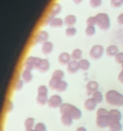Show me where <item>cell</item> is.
<instances>
[{
	"label": "cell",
	"mask_w": 123,
	"mask_h": 131,
	"mask_svg": "<svg viewBox=\"0 0 123 131\" xmlns=\"http://www.w3.org/2000/svg\"><path fill=\"white\" fill-rule=\"evenodd\" d=\"M59 83H60V80L55 79V78H51L49 80V87H50V90H56L59 86Z\"/></svg>",
	"instance_id": "obj_31"
},
{
	"label": "cell",
	"mask_w": 123,
	"mask_h": 131,
	"mask_svg": "<svg viewBox=\"0 0 123 131\" xmlns=\"http://www.w3.org/2000/svg\"><path fill=\"white\" fill-rule=\"evenodd\" d=\"M62 98L59 95V94H54V95H51L50 98H49L48 100V105L49 107H51V108H60V106L62 105Z\"/></svg>",
	"instance_id": "obj_6"
},
{
	"label": "cell",
	"mask_w": 123,
	"mask_h": 131,
	"mask_svg": "<svg viewBox=\"0 0 123 131\" xmlns=\"http://www.w3.org/2000/svg\"><path fill=\"white\" fill-rule=\"evenodd\" d=\"M75 131H87V130H86V128H84V126H79Z\"/></svg>",
	"instance_id": "obj_45"
},
{
	"label": "cell",
	"mask_w": 123,
	"mask_h": 131,
	"mask_svg": "<svg viewBox=\"0 0 123 131\" xmlns=\"http://www.w3.org/2000/svg\"><path fill=\"white\" fill-rule=\"evenodd\" d=\"M65 20V24L67 26H73L75 24V21H77V17H75L74 14H68V16H66V18L63 19Z\"/></svg>",
	"instance_id": "obj_22"
},
{
	"label": "cell",
	"mask_w": 123,
	"mask_h": 131,
	"mask_svg": "<svg viewBox=\"0 0 123 131\" xmlns=\"http://www.w3.org/2000/svg\"><path fill=\"white\" fill-rule=\"evenodd\" d=\"M48 37H49V35L47 31H44V30H40V31L36 34V36H35V45L38 44V43H44V42L48 41Z\"/></svg>",
	"instance_id": "obj_8"
},
{
	"label": "cell",
	"mask_w": 123,
	"mask_h": 131,
	"mask_svg": "<svg viewBox=\"0 0 123 131\" xmlns=\"http://www.w3.org/2000/svg\"><path fill=\"white\" fill-rule=\"evenodd\" d=\"M92 98H93V100H94V101H96L97 104H98V103H102L103 99H104L103 94L100 93V92H98V91H97L96 93H93V94H92Z\"/></svg>",
	"instance_id": "obj_32"
},
{
	"label": "cell",
	"mask_w": 123,
	"mask_h": 131,
	"mask_svg": "<svg viewBox=\"0 0 123 131\" xmlns=\"http://www.w3.org/2000/svg\"><path fill=\"white\" fill-rule=\"evenodd\" d=\"M90 5H91V7H93V8L99 7L102 5V0H90Z\"/></svg>",
	"instance_id": "obj_38"
},
{
	"label": "cell",
	"mask_w": 123,
	"mask_h": 131,
	"mask_svg": "<svg viewBox=\"0 0 123 131\" xmlns=\"http://www.w3.org/2000/svg\"><path fill=\"white\" fill-rule=\"evenodd\" d=\"M86 24L87 25H96V18L94 17H89L86 19Z\"/></svg>",
	"instance_id": "obj_40"
},
{
	"label": "cell",
	"mask_w": 123,
	"mask_h": 131,
	"mask_svg": "<svg viewBox=\"0 0 123 131\" xmlns=\"http://www.w3.org/2000/svg\"><path fill=\"white\" fill-rule=\"evenodd\" d=\"M60 113L68 114V116H71L73 119H80L82 116L80 108H78L77 106L71 105V104H68V103H63L61 106H60Z\"/></svg>",
	"instance_id": "obj_2"
},
{
	"label": "cell",
	"mask_w": 123,
	"mask_h": 131,
	"mask_svg": "<svg viewBox=\"0 0 123 131\" xmlns=\"http://www.w3.org/2000/svg\"><path fill=\"white\" fill-rule=\"evenodd\" d=\"M79 69H80V67H79L78 61H71V62L67 64V72L71 73V74H75Z\"/></svg>",
	"instance_id": "obj_14"
},
{
	"label": "cell",
	"mask_w": 123,
	"mask_h": 131,
	"mask_svg": "<svg viewBox=\"0 0 123 131\" xmlns=\"http://www.w3.org/2000/svg\"><path fill=\"white\" fill-rule=\"evenodd\" d=\"M122 83H123V81H122Z\"/></svg>",
	"instance_id": "obj_49"
},
{
	"label": "cell",
	"mask_w": 123,
	"mask_h": 131,
	"mask_svg": "<svg viewBox=\"0 0 123 131\" xmlns=\"http://www.w3.org/2000/svg\"><path fill=\"white\" fill-rule=\"evenodd\" d=\"M105 51H106V55H109V56H115L118 54V48H117V45H115V44H111V45H109L108 48L105 49Z\"/></svg>",
	"instance_id": "obj_18"
},
{
	"label": "cell",
	"mask_w": 123,
	"mask_h": 131,
	"mask_svg": "<svg viewBox=\"0 0 123 131\" xmlns=\"http://www.w3.org/2000/svg\"><path fill=\"white\" fill-rule=\"evenodd\" d=\"M82 0H73V3L75 4V5H79V4H81Z\"/></svg>",
	"instance_id": "obj_46"
},
{
	"label": "cell",
	"mask_w": 123,
	"mask_h": 131,
	"mask_svg": "<svg viewBox=\"0 0 123 131\" xmlns=\"http://www.w3.org/2000/svg\"><path fill=\"white\" fill-rule=\"evenodd\" d=\"M12 110H13V104L11 103V101H8L7 103V107H6V112H11Z\"/></svg>",
	"instance_id": "obj_42"
},
{
	"label": "cell",
	"mask_w": 123,
	"mask_h": 131,
	"mask_svg": "<svg viewBox=\"0 0 123 131\" xmlns=\"http://www.w3.org/2000/svg\"><path fill=\"white\" fill-rule=\"evenodd\" d=\"M35 119L32 117H29V118H26L25 119V122H24V126H25V129L26 130H32V129L35 128Z\"/></svg>",
	"instance_id": "obj_24"
},
{
	"label": "cell",
	"mask_w": 123,
	"mask_h": 131,
	"mask_svg": "<svg viewBox=\"0 0 123 131\" xmlns=\"http://www.w3.org/2000/svg\"><path fill=\"white\" fill-rule=\"evenodd\" d=\"M121 66H122V69H123V64H121Z\"/></svg>",
	"instance_id": "obj_48"
},
{
	"label": "cell",
	"mask_w": 123,
	"mask_h": 131,
	"mask_svg": "<svg viewBox=\"0 0 123 131\" xmlns=\"http://www.w3.org/2000/svg\"><path fill=\"white\" fill-rule=\"evenodd\" d=\"M54 19V17L51 16V14H49V16H47L45 17V19H44V25H50V23H51V20Z\"/></svg>",
	"instance_id": "obj_41"
},
{
	"label": "cell",
	"mask_w": 123,
	"mask_h": 131,
	"mask_svg": "<svg viewBox=\"0 0 123 131\" xmlns=\"http://www.w3.org/2000/svg\"><path fill=\"white\" fill-rule=\"evenodd\" d=\"M63 76H65V73L62 72L61 69H56V70H54L51 78H55V79H58V80L61 81V80H63Z\"/></svg>",
	"instance_id": "obj_28"
},
{
	"label": "cell",
	"mask_w": 123,
	"mask_h": 131,
	"mask_svg": "<svg viewBox=\"0 0 123 131\" xmlns=\"http://www.w3.org/2000/svg\"><path fill=\"white\" fill-rule=\"evenodd\" d=\"M108 114H109V111L104 108V107H100L97 111V117H103V116H108Z\"/></svg>",
	"instance_id": "obj_34"
},
{
	"label": "cell",
	"mask_w": 123,
	"mask_h": 131,
	"mask_svg": "<svg viewBox=\"0 0 123 131\" xmlns=\"http://www.w3.org/2000/svg\"><path fill=\"white\" fill-rule=\"evenodd\" d=\"M104 54V48H103V45L100 44H97V45H93L91 50H90V56L94 60H98L100 59Z\"/></svg>",
	"instance_id": "obj_5"
},
{
	"label": "cell",
	"mask_w": 123,
	"mask_h": 131,
	"mask_svg": "<svg viewBox=\"0 0 123 131\" xmlns=\"http://www.w3.org/2000/svg\"><path fill=\"white\" fill-rule=\"evenodd\" d=\"M96 18V25H98V28L103 31H106L109 30L110 26H111V23H110V17L106 13L102 12V13H98L94 16Z\"/></svg>",
	"instance_id": "obj_3"
},
{
	"label": "cell",
	"mask_w": 123,
	"mask_h": 131,
	"mask_svg": "<svg viewBox=\"0 0 123 131\" xmlns=\"http://www.w3.org/2000/svg\"><path fill=\"white\" fill-rule=\"evenodd\" d=\"M37 92H38V94H48V86H44V85L38 86Z\"/></svg>",
	"instance_id": "obj_35"
},
{
	"label": "cell",
	"mask_w": 123,
	"mask_h": 131,
	"mask_svg": "<svg viewBox=\"0 0 123 131\" xmlns=\"http://www.w3.org/2000/svg\"><path fill=\"white\" fill-rule=\"evenodd\" d=\"M48 95L47 94H37V98H36V101H37L38 105H41V106H43V105H45V104H48Z\"/></svg>",
	"instance_id": "obj_21"
},
{
	"label": "cell",
	"mask_w": 123,
	"mask_h": 131,
	"mask_svg": "<svg viewBox=\"0 0 123 131\" xmlns=\"http://www.w3.org/2000/svg\"><path fill=\"white\" fill-rule=\"evenodd\" d=\"M73 119L71 116H68V114H61V123L62 125H65V126H71V125L73 124Z\"/></svg>",
	"instance_id": "obj_19"
},
{
	"label": "cell",
	"mask_w": 123,
	"mask_h": 131,
	"mask_svg": "<svg viewBox=\"0 0 123 131\" xmlns=\"http://www.w3.org/2000/svg\"><path fill=\"white\" fill-rule=\"evenodd\" d=\"M71 56H72V60L73 61H80V60H82V50L81 49H74L72 51V54H71Z\"/></svg>",
	"instance_id": "obj_20"
},
{
	"label": "cell",
	"mask_w": 123,
	"mask_h": 131,
	"mask_svg": "<svg viewBox=\"0 0 123 131\" xmlns=\"http://www.w3.org/2000/svg\"><path fill=\"white\" fill-rule=\"evenodd\" d=\"M23 86H24V81L23 80H18L17 82H16V86H14V88H16V91H21L22 88H23Z\"/></svg>",
	"instance_id": "obj_39"
},
{
	"label": "cell",
	"mask_w": 123,
	"mask_h": 131,
	"mask_svg": "<svg viewBox=\"0 0 123 131\" xmlns=\"http://www.w3.org/2000/svg\"><path fill=\"white\" fill-rule=\"evenodd\" d=\"M32 73H31V70H29V69H24L23 72H22V78L21 79L24 81V82H31L32 81Z\"/></svg>",
	"instance_id": "obj_16"
},
{
	"label": "cell",
	"mask_w": 123,
	"mask_h": 131,
	"mask_svg": "<svg viewBox=\"0 0 123 131\" xmlns=\"http://www.w3.org/2000/svg\"><path fill=\"white\" fill-rule=\"evenodd\" d=\"M67 87H68V83L66 82L65 80H61L60 83H59L58 88H56V91H58V92H65V91L67 90Z\"/></svg>",
	"instance_id": "obj_30"
},
{
	"label": "cell",
	"mask_w": 123,
	"mask_h": 131,
	"mask_svg": "<svg viewBox=\"0 0 123 131\" xmlns=\"http://www.w3.org/2000/svg\"><path fill=\"white\" fill-rule=\"evenodd\" d=\"M49 68H50V62H49V60L47 59H41L40 63L37 66V70L40 73H45L48 72Z\"/></svg>",
	"instance_id": "obj_9"
},
{
	"label": "cell",
	"mask_w": 123,
	"mask_h": 131,
	"mask_svg": "<svg viewBox=\"0 0 123 131\" xmlns=\"http://www.w3.org/2000/svg\"><path fill=\"white\" fill-rule=\"evenodd\" d=\"M41 59L40 57H36V56H29L26 57V60L24 61V67L25 69H29V70H34V69H37V66L40 63Z\"/></svg>",
	"instance_id": "obj_4"
},
{
	"label": "cell",
	"mask_w": 123,
	"mask_h": 131,
	"mask_svg": "<svg viewBox=\"0 0 123 131\" xmlns=\"http://www.w3.org/2000/svg\"><path fill=\"white\" fill-rule=\"evenodd\" d=\"M110 4H111V6H112V7L118 8V7H121L123 5V0H111V1H110Z\"/></svg>",
	"instance_id": "obj_36"
},
{
	"label": "cell",
	"mask_w": 123,
	"mask_h": 131,
	"mask_svg": "<svg viewBox=\"0 0 123 131\" xmlns=\"http://www.w3.org/2000/svg\"><path fill=\"white\" fill-rule=\"evenodd\" d=\"M61 10H62L61 4H60V3H54V4H53V6H51V8H50V13H49V14H51L53 17H55V16L60 14Z\"/></svg>",
	"instance_id": "obj_17"
},
{
	"label": "cell",
	"mask_w": 123,
	"mask_h": 131,
	"mask_svg": "<svg viewBox=\"0 0 123 131\" xmlns=\"http://www.w3.org/2000/svg\"><path fill=\"white\" fill-rule=\"evenodd\" d=\"M34 130L35 131H47V126H45L44 123H37V124L35 125Z\"/></svg>",
	"instance_id": "obj_33"
},
{
	"label": "cell",
	"mask_w": 123,
	"mask_h": 131,
	"mask_svg": "<svg viewBox=\"0 0 123 131\" xmlns=\"http://www.w3.org/2000/svg\"><path fill=\"white\" fill-rule=\"evenodd\" d=\"M96 124L98 128L104 129V128H109V117L108 116H103V117H97Z\"/></svg>",
	"instance_id": "obj_10"
},
{
	"label": "cell",
	"mask_w": 123,
	"mask_h": 131,
	"mask_svg": "<svg viewBox=\"0 0 123 131\" xmlns=\"http://www.w3.org/2000/svg\"><path fill=\"white\" fill-rule=\"evenodd\" d=\"M117 23L120 25H123V13L118 14V17H117Z\"/></svg>",
	"instance_id": "obj_43"
},
{
	"label": "cell",
	"mask_w": 123,
	"mask_h": 131,
	"mask_svg": "<svg viewBox=\"0 0 123 131\" xmlns=\"http://www.w3.org/2000/svg\"><path fill=\"white\" fill-rule=\"evenodd\" d=\"M26 131H35V130H34V129H32V130H26Z\"/></svg>",
	"instance_id": "obj_47"
},
{
	"label": "cell",
	"mask_w": 123,
	"mask_h": 131,
	"mask_svg": "<svg viewBox=\"0 0 123 131\" xmlns=\"http://www.w3.org/2000/svg\"><path fill=\"white\" fill-rule=\"evenodd\" d=\"M115 62L118 63V64H123V52H118L115 56Z\"/></svg>",
	"instance_id": "obj_37"
},
{
	"label": "cell",
	"mask_w": 123,
	"mask_h": 131,
	"mask_svg": "<svg viewBox=\"0 0 123 131\" xmlns=\"http://www.w3.org/2000/svg\"><path fill=\"white\" fill-rule=\"evenodd\" d=\"M105 100L109 105H112V106H123V94L115 90H110L106 92Z\"/></svg>",
	"instance_id": "obj_1"
},
{
	"label": "cell",
	"mask_w": 123,
	"mask_h": 131,
	"mask_svg": "<svg viewBox=\"0 0 123 131\" xmlns=\"http://www.w3.org/2000/svg\"><path fill=\"white\" fill-rule=\"evenodd\" d=\"M94 34H96V26H94V25H87L86 29H85V35L86 36L91 37V36H93Z\"/></svg>",
	"instance_id": "obj_27"
},
{
	"label": "cell",
	"mask_w": 123,
	"mask_h": 131,
	"mask_svg": "<svg viewBox=\"0 0 123 131\" xmlns=\"http://www.w3.org/2000/svg\"><path fill=\"white\" fill-rule=\"evenodd\" d=\"M63 24H65L63 19H61V18H59V17H54V19L50 23V26L51 28H61Z\"/></svg>",
	"instance_id": "obj_23"
},
{
	"label": "cell",
	"mask_w": 123,
	"mask_h": 131,
	"mask_svg": "<svg viewBox=\"0 0 123 131\" xmlns=\"http://www.w3.org/2000/svg\"><path fill=\"white\" fill-rule=\"evenodd\" d=\"M53 49H54V44L51 43V42L47 41L44 43H42V52L44 54V55H49L51 51H53Z\"/></svg>",
	"instance_id": "obj_13"
},
{
	"label": "cell",
	"mask_w": 123,
	"mask_h": 131,
	"mask_svg": "<svg viewBox=\"0 0 123 131\" xmlns=\"http://www.w3.org/2000/svg\"><path fill=\"white\" fill-rule=\"evenodd\" d=\"M96 106H97V103L93 100V98L86 99L85 103H84V107H85L87 111H94L96 110Z\"/></svg>",
	"instance_id": "obj_15"
},
{
	"label": "cell",
	"mask_w": 123,
	"mask_h": 131,
	"mask_svg": "<svg viewBox=\"0 0 123 131\" xmlns=\"http://www.w3.org/2000/svg\"><path fill=\"white\" fill-rule=\"evenodd\" d=\"M97 91H98V82H96V81L87 82V85H86V92H87V94H93V93H96Z\"/></svg>",
	"instance_id": "obj_11"
},
{
	"label": "cell",
	"mask_w": 123,
	"mask_h": 131,
	"mask_svg": "<svg viewBox=\"0 0 123 131\" xmlns=\"http://www.w3.org/2000/svg\"><path fill=\"white\" fill-rule=\"evenodd\" d=\"M109 131H122V124L121 122H115L109 125Z\"/></svg>",
	"instance_id": "obj_25"
},
{
	"label": "cell",
	"mask_w": 123,
	"mask_h": 131,
	"mask_svg": "<svg viewBox=\"0 0 123 131\" xmlns=\"http://www.w3.org/2000/svg\"><path fill=\"white\" fill-rule=\"evenodd\" d=\"M65 34L67 37H74L75 35H77V29H75L74 26H69V28L66 29Z\"/></svg>",
	"instance_id": "obj_29"
},
{
	"label": "cell",
	"mask_w": 123,
	"mask_h": 131,
	"mask_svg": "<svg viewBox=\"0 0 123 131\" xmlns=\"http://www.w3.org/2000/svg\"><path fill=\"white\" fill-rule=\"evenodd\" d=\"M71 61H72V56L69 55L68 52H61V54L59 55V62L61 63V64L67 66Z\"/></svg>",
	"instance_id": "obj_12"
},
{
	"label": "cell",
	"mask_w": 123,
	"mask_h": 131,
	"mask_svg": "<svg viewBox=\"0 0 123 131\" xmlns=\"http://www.w3.org/2000/svg\"><path fill=\"white\" fill-rule=\"evenodd\" d=\"M118 80H120L121 82H122V81H123V69H122V70H121V72H120V74H118Z\"/></svg>",
	"instance_id": "obj_44"
},
{
	"label": "cell",
	"mask_w": 123,
	"mask_h": 131,
	"mask_svg": "<svg viewBox=\"0 0 123 131\" xmlns=\"http://www.w3.org/2000/svg\"><path fill=\"white\" fill-rule=\"evenodd\" d=\"M108 117H109V125H110L111 123L120 122L122 119V113H121V111L116 110V108H112V110H109Z\"/></svg>",
	"instance_id": "obj_7"
},
{
	"label": "cell",
	"mask_w": 123,
	"mask_h": 131,
	"mask_svg": "<svg viewBox=\"0 0 123 131\" xmlns=\"http://www.w3.org/2000/svg\"><path fill=\"white\" fill-rule=\"evenodd\" d=\"M90 61L89 60H85L82 59L79 61V67H80V69H82V70H89L90 69Z\"/></svg>",
	"instance_id": "obj_26"
}]
</instances>
